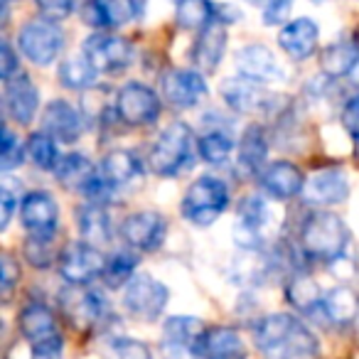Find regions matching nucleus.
<instances>
[{"mask_svg":"<svg viewBox=\"0 0 359 359\" xmlns=\"http://www.w3.org/2000/svg\"><path fill=\"white\" fill-rule=\"evenodd\" d=\"M256 349L264 359H318L320 342L300 318L290 313L266 315L254 330Z\"/></svg>","mask_w":359,"mask_h":359,"instance_id":"nucleus-1","label":"nucleus"},{"mask_svg":"<svg viewBox=\"0 0 359 359\" xmlns=\"http://www.w3.org/2000/svg\"><path fill=\"white\" fill-rule=\"evenodd\" d=\"M349 244V229L332 212H313L303 222L300 246L303 254L313 261H339Z\"/></svg>","mask_w":359,"mask_h":359,"instance_id":"nucleus-2","label":"nucleus"},{"mask_svg":"<svg viewBox=\"0 0 359 359\" xmlns=\"http://www.w3.org/2000/svg\"><path fill=\"white\" fill-rule=\"evenodd\" d=\"M192 148H195L192 128L187 123H182V121H175L150 145L148 163L153 168V172L163 175V177H172L182 168H187V163L192 158Z\"/></svg>","mask_w":359,"mask_h":359,"instance_id":"nucleus-3","label":"nucleus"},{"mask_svg":"<svg viewBox=\"0 0 359 359\" xmlns=\"http://www.w3.org/2000/svg\"><path fill=\"white\" fill-rule=\"evenodd\" d=\"M226 205H229L226 185L219 177L205 175L187 187L182 197V217L195 226H210L224 215Z\"/></svg>","mask_w":359,"mask_h":359,"instance_id":"nucleus-4","label":"nucleus"},{"mask_svg":"<svg viewBox=\"0 0 359 359\" xmlns=\"http://www.w3.org/2000/svg\"><path fill=\"white\" fill-rule=\"evenodd\" d=\"M222 99L234 111L246 116H273L283 106V96L266 89V84L254 81L249 76H236L222 84Z\"/></svg>","mask_w":359,"mask_h":359,"instance_id":"nucleus-5","label":"nucleus"},{"mask_svg":"<svg viewBox=\"0 0 359 359\" xmlns=\"http://www.w3.org/2000/svg\"><path fill=\"white\" fill-rule=\"evenodd\" d=\"M20 52L37 67H50L57 62L60 52L65 50V32L57 25V20L50 18H37L30 20L18 35Z\"/></svg>","mask_w":359,"mask_h":359,"instance_id":"nucleus-6","label":"nucleus"},{"mask_svg":"<svg viewBox=\"0 0 359 359\" xmlns=\"http://www.w3.org/2000/svg\"><path fill=\"white\" fill-rule=\"evenodd\" d=\"M170 300V290L165 283L148 273H135L133 280L126 285L123 305L135 320L153 323L163 315L165 305Z\"/></svg>","mask_w":359,"mask_h":359,"instance_id":"nucleus-7","label":"nucleus"},{"mask_svg":"<svg viewBox=\"0 0 359 359\" xmlns=\"http://www.w3.org/2000/svg\"><path fill=\"white\" fill-rule=\"evenodd\" d=\"M114 111L126 126H150L160 116V99L145 84L130 81L116 94Z\"/></svg>","mask_w":359,"mask_h":359,"instance_id":"nucleus-8","label":"nucleus"},{"mask_svg":"<svg viewBox=\"0 0 359 359\" xmlns=\"http://www.w3.org/2000/svg\"><path fill=\"white\" fill-rule=\"evenodd\" d=\"M60 276L69 285H86L99 278L106 269V259L94 244L74 241L60 254Z\"/></svg>","mask_w":359,"mask_h":359,"instance_id":"nucleus-9","label":"nucleus"},{"mask_svg":"<svg viewBox=\"0 0 359 359\" xmlns=\"http://www.w3.org/2000/svg\"><path fill=\"white\" fill-rule=\"evenodd\" d=\"M81 55L89 60L99 74H116V72L126 69L133 60V47L128 40L118 35H109V32H96L84 42V52Z\"/></svg>","mask_w":359,"mask_h":359,"instance_id":"nucleus-10","label":"nucleus"},{"mask_svg":"<svg viewBox=\"0 0 359 359\" xmlns=\"http://www.w3.org/2000/svg\"><path fill=\"white\" fill-rule=\"evenodd\" d=\"M60 303L76 330H91L106 318V303L101 293L84 288V285H69L67 290H62Z\"/></svg>","mask_w":359,"mask_h":359,"instance_id":"nucleus-11","label":"nucleus"},{"mask_svg":"<svg viewBox=\"0 0 359 359\" xmlns=\"http://www.w3.org/2000/svg\"><path fill=\"white\" fill-rule=\"evenodd\" d=\"M207 96V81L197 69H170L163 74V99L172 109H195Z\"/></svg>","mask_w":359,"mask_h":359,"instance_id":"nucleus-12","label":"nucleus"},{"mask_svg":"<svg viewBox=\"0 0 359 359\" xmlns=\"http://www.w3.org/2000/svg\"><path fill=\"white\" fill-rule=\"evenodd\" d=\"M271 207L261 197H246L239 205V222L234 226V239L241 249H259L269 236Z\"/></svg>","mask_w":359,"mask_h":359,"instance_id":"nucleus-13","label":"nucleus"},{"mask_svg":"<svg viewBox=\"0 0 359 359\" xmlns=\"http://www.w3.org/2000/svg\"><path fill=\"white\" fill-rule=\"evenodd\" d=\"M347 197H349V182H347V175L339 168H323L310 175V177H305L303 200L310 207L325 210V207L342 205Z\"/></svg>","mask_w":359,"mask_h":359,"instance_id":"nucleus-14","label":"nucleus"},{"mask_svg":"<svg viewBox=\"0 0 359 359\" xmlns=\"http://www.w3.org/2000/svg\"><path fill=\"white\" fill-rule=\"evenodd\" d=\"M236 72L241 76H249L261 84H273V81L285 79V69L278 62V57L269 50L266 45H246L236 52Z\"/></svg>","mask_w":359,"mask_h":359,"instance_id":"nucleus-15","label":"nucleus"},{"mask_svg":"<svg viewBox=\"0 0 359 359\" xmlns=\"http://www.w3.org/2000/svg\"><path fill=\"white\" fill-rule=\"evenodd\" d=\"M165 219L158 212H133L123 219L121 224V236L126 239V244L133 246L138 251H155L165 239Z\"/></svg>","mask_w":359,"mask_h":359,"instance_id":"nucleus-16","label":"nucleus"},{"mask_svg":"<svg viewBox=\"0 0 359 359\" xmlns=\"http://www.w3.org/2000/svg\"><path fill=\"white\" fill-rule=\"evenodd\" d=\"M42 130L60 143H76L84 133V116L69 101L55 99L47 104L45 114H42Z\"/></svg>","mask_w":359,"mask_h":359,"instance_id":"nucleus-17","label":"nucleus"},{"mask_svg":"<svg viewBox=\"0 0 359 359\" xmlns=\"http://www.w3.org/2000/svg\"><path fill=\"white\" fill-rule=\"evenodd\" d=\"M20 219L30 234H57L60 207L50 192H30L20 202Z\"/></svg>","mask_w":359,"mask_h":359,"instance_id":"nucleus-18","label":"nucleus"},{"mask_svg":"<svg viewBox=\"0 0 359 359\" xmlns=\"http://www.w3.org/2000/svg\"><path fill=\"white\" fill-rule=\"evenodd\" d=\"M3 104H6V114L11 116L15 123L27 126L37 114L40 106V91L32 84L27 74H18L15 79L6 81V94H3Z\"/></svg>","mask_w":359,"mask_h":359,"instance_id":"nucleus-19","label":"nucleus"},{"mask_svg":"<svg viewBox=\"0 0 359 359\" xmlns=\"http://www.w3.org/2000/svg\"><path fill=\"white\" fill-rule=\"evenodd\" d=\"M261 187L273 200H293L295 195H303L305 175L300 172L298 165L288 163V160H278L261 172Z\"/></svg>","mask_w":359,"mask_h":359,"instance_id":"nucleus-20","label":"nucleus"},{"mask_svg":"<svg viewBox=\"0 0 359 359\" xmlns=\"http://www.w3.org/2000/svg\"><path fill=\"white\" fill-rule=\"evenodd\" d=\"M318 25L310 18H295V20H288V25H283V30L278 32V45L290 60L303 62L318 47Z\"/></svg>","mask_w":359,"mask_h":359,"instance_id":"nucleus-21","label":"nucleus"},{"mask_svg":"<svg viewBox=\"0 0 359 359\" xmlns=\"http://www.w3.org/2000/svg\"><path fill=\"white\" fill-rule=\"evenodd\" d=\"M224 50H226V27L224 22L215 20L197 35V42L192 47V62H195V67L202 74H212L219 67Z\"/></svg>","mask_w":359,"mask_h":359,"instance_id":"nucleus-22","label":"nucleus"},{"mask_svg":"<svg viewBox=\"0 0 359 359\" xmlns=\"http://www.w3.org/2000/svg\"><path fill=\"white\" fill-rule=\"evenodd\" d=\"M200 359H246V344L234 327L205 330L197 344Z\"/></svg>","mask_w":359,"mask_h":359,"instance_id":"nucleus-23","label":"nucleus"},{"mask_svg":"<svg viewBox=\"0 0 359 359\" xmlns=\"http://www.w3.org/2000/svg\"><path fill=\"white\" fill-rule=\"evenodd\" d=\"M133 11L123 0H86L81 6V20L94 30H116L130 20Z\"/></svg>","mask_w":359,"mask_h":359,"instance_id":"nucleus-24","label":"nucleus"},{"mask_svg":"<svg viewBox=\"0 0 359 359\" xmlns=\"http://www.w3.org/2000/svg\"><path fill=\"white\" fill-rule=\"evenodd\" d=\"M55 175L67 190L86 195V190H89V187L94 185V180L99 177V170L94 168V163H91L86 155L69 153V155H62L60 165L55 168Z\"/></svg>","mask_w":359,"mask_h":359,"instance_id":"nucleus-25","label":"nucleus"},{"mask_svg":"<svg viewBox=\"0 0 359 359\" xmlns=\"http://www.w3.org/2000/svg\"><path fill=\"white\" fill-rule=\"evenodd\" d=\"M269 158V138H266L264 128L261 126H249V128L241 133L239 150H236V163H239L241 172L256 175L261 172V168L266 165Z\"/></svg>","mask_w":359,"mask_h":359,"instance_id":"nucleus-26","label":"nucleus"},{"mask_svg":"<svg viewBox=\"0 0 359 359\" xmlns=\"http://www.w3.org/2000/svg\"><path fill=\"white\" fill-rule=\"evenodd\" d=\"M101 175L109 180L114 187L128 185L133 180L143 175V163L135 153L130 150H111L104 160H101Z\"/></svg>","mask_w":359,"mask_h":359,"instance_id":"nucleus-27","label":"nucleus"},{"mask_svg":"<svg viewBox=\"0 0 359 359\" xmlns=\"http://www.w3.org/2000/svg\"><path fill=\"white\" fill-rule=\"evenodd\" d=\"M357 65H359V42L352 40L334 42V45L325 47V52L320 55V67L332 79L352 74Z\"/></svg>","mask_w":359,"mask_h":359,"instance_id":"nucleus-28","label":"nucleus"},{"mask_svg":"<svg viewBox=\"0 0 359 359\" xmlns=\"http://www.w3.org/2000/svg\"><path fill=\"white\" fill-rule=\"evenodd\" d=\"M323 315L332 325H349L357 320L359 315V300L347 285H337V288L327 290L323 295Z\"/></svg>","mask_w":359,"mask_h":359,"instance_id":"nucleus-29","label":"nucleus"},{"mask_svg":"<svg viewBox=\"0 0 359 359\" xmlns=\"http://www.w3.org/2000/svg\"><path fill=\"white\" fill-rule=\"evenodd\" d=\"M76 229L86 244L111 241V222L101 205H84L76 210Z\"/></svg>","mask_w":359,"mask_h":359,"instance_id":"nucleus-30","label":"nucleus"},{"mask_svg":"<svg viewBox=\"0 0 359 359\" xmlns=\"http://www.w3.org/2000/svg\"><path fill=\"white\" fill-rule=\"evenodd\" d=\"M20 332L27 342H40V339L50 337L57 332L55 313L42 303H30L20 313Z\"/></svg>","mask_w":359,"mask_h":359,"instance_id":"nucleus-31","label":"nucleus"},{"mask_svg":"<svg viewBox=\"0 0 359 359\" xmlns=\"http://www.w3.org/2000/svg\"><path fill=\"white\" fill-rule=\"evenodd\" d=\"M96 74L99 72L81 55V57H69V60L62 62L60 72H57V79H60L62 86H67L72 91H89L96 84Z\"/></svg>","mask_w":359,"mask_h":359,"instance_id":"nucleus-32","label":"nucleus"},{"mask_svg":"<svg viewBox=\"0 0 359 359\" xmlns=\"http://www.w3.org/2000/svg\"><path fill=\"white\" fill-rule=\"evenodd\" d=\"M217 20V8L210 0H177L175 6V22L185 30H205Z\"/></svg>","mask_w":359,"mask_h":359,"instance_id":"nucleus-33","label":"nucleus"},{"mask_svg":"<svg viewBox=\"0 0 359 359\" xmlns=\"http://www.w3.org/2000/svg\"><path fill=\"white\" fill-rule=\"evenodd\" d=\"M135 269H138V256L130 251H116L111 259H106V269L101 273L106 288H123L133 280Z\"/></svg>","mask_w":359,"mask_h":359,"instance_id":"nucleus-34","label":"nucleus"},{"mask_svg":"<svg viewBox=\"0 0 359 359\" xmlns=\"http://www.w3.org/2000/svg\"><path fill=\"white\" fill-rule=\"evenodd\" d=\"M197 150H200V158L205 163L212 165L226 163L229 155L234 153V138H231L229 130H222V128L207 130L200 138V143H197Z\"/></svg>","mask_w":359,"mask_h":359,"instance_id":"nucleus-35","label":"nucleus"},{"mask_svg":"<svg viewBox=\"0 0 359 359\" xmlns=\"http://www.w3.org/2000/svg\"><path fill=\"white\" fill-rule=\"evenodd\" d=\"M27 155H30L32 163L40 170H55L62 160L57 140L50 133H45V130H37V133L30 135V140H27Z\"/></svg>","mask_w":359,"mask_h":359,"instance_id":"nucleus-36","label":"nucleus"},{"mask_svg":"<svg viewBox=\"0 0 359 359\" xmlns=\"http://www.w3.org/2000/svg\"><path fill=\"white\" fill-rule=\"evenodd\" d=\"M22 254H25L27 264L35 266V269H50L55 264L57 246H55V234H30L22 246Z\"/></svg>","mask_w":359,"mask_h":359,"instance_id":"nucleus-37","label":"nucleus"},{"mask_svg":"<svg viewBox=\"0 0 359 359\" xmlns=\"http://www.w3.org/2000/svg\"><path fill=\"white\" fill-rule=\"evenodd\" d=\"M288 300L303 313H313L315 308H323V298H320V288L313 278L308 276H298L290 280L288 285Z\"/></svg>","mask_w":359,"mask_h":359,"instance_id":"nucleus-38","label":"nucleus"},{"mask_svg":"<svg viewBox=\"0 0 359 359\" xmlns=\"http://www.w3.org/2000/svg\"><path fill=\"white\" fill-rule=\"evenodd\" d=\"M205 330L207 327L202 325V320L192 318V315H175V318L165 320L163 337H172V339H182V342L200 344Z\"/></svg>","mask_w":359,"mask_h":359,"instance_id":"nucleus-39","label":"nucleus"},{"mask_svg":"<svg viewBox=\"0 0 359 359\" xmlns=\"http://www.w3.org/2000/svg\"><path fill=\"white\" fill-rule=\"evenodd\" d=\"M25 163V150L22 143L13 135L11 128H3V140H0V170L11 172Z\"/></svg>","mask_w":359,"mask_h":359,"instance_id":"nucleus-40","label":"nucleus"},{"mask_svg":"<svg viewBox=\"0 0 359 359\" xmlns=\"http://www.w3.org/2000/svg\"><path fill=\"white\" fill-rule=\"evenodd\" d=\"M20 192L22 185L20 180L6 175L3 177V185H0V207H3V215H0V229H6L13 219V210L20 205Z\"/></svg>","mask_w":359,"mask_h":359,"instance_id":"nucleus-41","label":"nucleus"},{"mask_svg":"<svg viewBox=\"0 0 359 359\" xmlns=\"http://www.w3.org/2000/svg\"><path fill=\"white\" fill-rule=\"evenodd\" d=\"M254 8H259L264 13V22L266 25H280V22L288 20V13L293 0H246Z\"/></svg>","mask_w":359,"mask_h":359,"instance_id":"nucleus-42","label":"nucleus"},{"mask_svg":"<svg viewBox=\"0 0 359 359\" xmlns=\"http://www.w3.org/2000/svg\"><path fill=\"white\" fill-rule=\"evenodd\" d=\"M111 359H153V354H150L148 344L140 339L121 337L111 344Z\"/></svg>","mask_w":359,"mask_h":359,"instance_id":"nucleus-43","label":"nucleus"},{"mask_svg":"<svg viewBox=\"0 0 359 359\" xmlns=\"http://www.w3.org/2000/svg\"><path fill=\"white\" fill-rule=\"evenodd\" d=\"M160 357L163 359H200V352H197V344H192V342L163 337V342H160Z\"/></svg>","mask_w":359,"mask_h":359,"instance_id":"nucleus-44","label":"nucleus"},{"mask_svg":"<svg viewBox=\"0 0 359 359\" xmlns=\"http://www.w3.org/2000/svg\"><path fill=\"white\" fill-rule=\"evenodd\" d=\"M37 11L42 13V18H50V20H65L67 15L76 11L79 0H35Z\"/></svg>","mask_w":359,"mask_h":359,"instance_id":"nucleus-45","label":"nucleus"},{"mask_svg":"<svg viewBox=\"0 0 359 359\" xmlns=\"http://www.w3.org/2000/svg\"><path fill=\"white\" fill-rule=\"evenodd\" d=\"M18 278H20V266L15 264L13 256H3V261H0V288H3V298H8L13 293Z\"/></svg>","mask_w":359,"mask_h":359,"instance_id":"nucleus-46","label":"nucleus"},{"mask_svg":"<svg viewBox=\"0 0 359 359\" xmlns=\"http://www.w3.org/2000/svg\"><path fill=\"white\" fill-rule=\"evenodd\" d=\"M32 349H35L37 359H57L65 349V339H62L60 332H55L50 337L40 339V342H32Z\"/></svg>","mask_w":359,"mask_h":359,"instance_id":"nucleus-47","label":"nucleus"},{"mask_svg":"<svg viewBox=\"0 0 359 359\" xmlns=\"http://www.w3.org/2000/svg\"><path fill=\"white\" fill-rule=\"evenodd\" d=\"M18 55L13 52L11 42H3L0 45V79L3 81H11L13 76L18 74Z\"/></svg>","mask_w":359,"mask_h":359,"instance_id":"nucleus-48","label":"nucleus"},{"mask_svg":"<svg viewBox=\"0 0 359 359\" xmlns=\"http://www.w3.org/2000/svg\"><path fill=\"white\" fill-rule=\"evenodd\" d=\"M342 123H344V128L349 130V135L359 140V94L354 96V99H349L347 104H344V109H342Z\"/></svg>","mask_w":359,"mask_h":359,"instance_id":"nucleus-49","label":"nucleus"},{"mask_svg":"<svg viewBox=\"0 0 359 359\" xmlns=\"http://www.w3.org/2000/svg\"><path fill=\"white\" fill-rule=\"evenodd\" d=\"M357 320H359V315H357Z\"/></svg>","mask_w":359,"mask_h":359,"instance_id":"nucleus-50","label":"nucleus"}]
</instances>
